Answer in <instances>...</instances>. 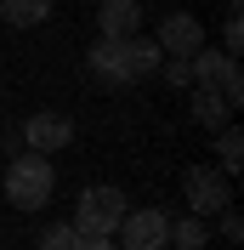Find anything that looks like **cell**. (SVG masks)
<instances>
[{
    "label": "cell",
    "mask_w": 244,
    "mask_h": 250,
    "mask_svg": "<svg viewBox=\"0 0 244 250\" xmlns=\"http://www.w3.org/2000/svg\"><path fill=\"white\" fill-rule=\"evenodd\" d=\"M85 62H91V74L102 80V85H131V80H142V74H159L165 51H159V40L120 34V40H97V46L85 51Z\"/></svg>",
    "instance_id": "1"
},
{
    "label": "cell",
    "mask_w": 244,
    "mask_h": 250,
    "mask_svg": "<svg viewBox=\"0 0 244 250\" xmlns=\"http://www.w3.org/2000/svg\"><path fill=\"white\" fill-rule=\"evenodd\" d=\"M51 188H57V171H51V159L34 154V148L6 165V199H12L17 210H40V205L51 199Z\"/></svg>",
    "instance_id": "2"
},
{
    "label": "cell",
    "mask_w": 244,
    "mask_h": 250,
    "mask_svg": "<svg viewBox=\"0 0 244 250\" xmlns=\"http://www.w3.org/2000/svg\"><path fill=\"white\" fill-rule=\"evenodd\" d=\"M182 193H187V210L193 216H216V210H227L233 205V176L222 165H193L182 176Z\"/></svg>",
    "instance_id": "3"
},
{
    "label": "cell",
    "mask_w": 244,
    "mask_h": 250,
    "mask_svg": "<svg viewBox=\"0 0 244 250\" xmlns=\"http://www.w3.org/2000/svg\"><path fill=\"white\" fill-rule=\"evenodd\" d=\"M125 210H131V205H125L120 188L97 182V188H85V193H80V205H74V228H80V233H114Z\"/></svg>",
    "instance_id": "4"
},
{
    "label": "cell",
    "mask_w": 244,
    "mask_h": 250,
    "mask_svg": "<svg viewBox=\"0 0 244 250\" xmlns=\"http://www.w3.org/2000/svg\"><path fill=\"white\" fill-rule=\"evenodd\" d=\"M114 233H120V250H165L170 245V216L165 210H125Z\"/></svg>",
    "instance_id": "5"
},
{
    "label": "cell",
    "mask_w": 244,
    "mask_h": 250,
    "mask_svg": "<svg viewBox=\"0 0 244 250\" xmlns=\"http://www.w3.org/2000/svg\"><path fill=\"white\" fill-rule=\"evenodd\" d=\"M199 46H204V23H199L193 12H170L165 23H159V51H165V57H193Z\"/></svg>",
    "instance_id": "6"
},
{
    "label": "cell",
    "mask_w": 244,
    "mask_h": 250,
    "mask_svg": "<svg viewBox=\"0 0 244 250\" xmlns=\"http://www.w3.org/2000/svg\"><path fill=\"white\" fill-rule=\"evenodd\" d=\"M23 142H29L34 154H57V148L74 142V120H68V114H29Z\"/></svg>",
    "instance_id": "7"
},
{
    "label": "cell",
    "mask_w": 244,
    "mask_h": 250,
    "mask_svg": "<svg viewBox=\"0 0 244 250\" xmlns=\"http://www.w3.org/2000/svg\"><path fill=\"white\" fill-rule=\"evenodd\" d=\"M137 23H142V6H137V0H102V6H97V29H102V40L137 34Z\"/></svg>",
    "instance_id": "8"
},
{
    "label": "cell",
    "mask_w": 244,
    "mask_h": 250,
    "mask_svg": "<svg viewBox=\"0 0 244 250\" xmlns=\"http://www.w3.org/2000/svg\"><path fill=\"white\" fill-rule=\"evenodd\" d=\"M51 17V0H0V23L12 29H40Z\"/></svg>",
    "instance_id": "9"
},
{
    "label": "cell",
    "mask_w": 244,
    "mask_h": 250,
    "mask_svg": "<svg viewBox=\"0 0 244 250\" xmlns=\"http://www.w3.org/2000/svg\"><path fill=\"white\" fill-rule=\"evenodd\" d=\"M204 245H210V222H204V216L170 222V250H204Z\"/></svg>",
    "instance_id": "10"
},
{
    "label": "cell",
    "mask_w": 244,
    "mask_h": 250,
    "mask_svg": "<svg viewBox=\"0 0 244 250\" xmlns=\"http://www.w3.org/2000/svg\"><path fill=\"white\" fill-rule=\"evenodd\" d=\"M216 159H222V171H239L244 165V137H239V125H216Z\"/></svg>",
    "instance_id": "11"
},
{
    "label": "cell",
    "mask_w": 244,
    "mask_h": 250,
    "mask_svg": "<svg viewBox=\"0 0 244 250\" xmlns=\"http://www.w3.org/2000/svg\"><path fill=\"white\" fill-rule=\"evenodd\" d=\"M227 114H233L227 97H216V91L199 85V97H193V120H199V125H210V131H216V125H227Z\"/></svg>",
    "instance_id": "12"
},
{
    "label": "cell",
    "mask_w": 244,
    "mask_h": 250,
    "mask_svg": "<svg viewBox=\"0 0 244 250\" xmlns=\"http://www.w3.org/2000/svg\"><path fill=\"white\" fill-rule=\"evenodd\" d=\"M216 97H227L233 108L244 103V74H239V57H227V62H222V74H216Z\"/></svg>",
    "instance_id": "13"
},
{
    "label": "cell",
    "mask_w": 244,
    "mask_h": 250,
    "mask_svg": "<svg viewBox=\"0 0 244 250\" xmlns=\"http://www.w3.org/2000/svg\"><path fill=\"white\" fill-rule=\"evenodd\" d=\"M74 239H80L74 222H51L46 233H40V250H74Z\"/></svg>",
    "instance_id": "14"
},
{
    "label": "cell",
    "mask_w": 244,
    "mask_h": 250,
    "mask_svg": "<svg viewBox=\"0 0 244 250\" xmlns=\"http://www.w3.org/2000/svg\"><path fill=\"white\" fill-rule=\"evenodd\" d=\"M159 68H165V80H170V85H193V68H187V57H165Z\"/></svg>",
    "instance_id": "15"
},
{
    "label": "cell",
    "mask_w": 244,
    "mask_h": 250,
    "mask_svg": "<svg viewBox=\"0 0 244 250\" xmlns=\"http://www.w3.org/2000/svg\"><path fill=\"white\" fill-rule=\"evenodd\" d=\"M216 216H222V239H227V245H239V239H244V222H239V210L227 205V210H216Z\"/></svg>",
    "instance_id": "16"
},
{
    "label": "cell",
    "mask_w": 244,
    "mask_h": 250,
    "mask_svg": "<svg viewBox=\"0 0 244 250\" xmlns=\"http://www.w3.org/2000/svg\"><path fill=\"white\" fill-rule=\"evenodd\" d=\"M74 250H114V239H108V233H80Z\"/></svg>",
    "instance_id": "17"
},
{
    "label": "cell",
    "mask_w": 244,
    "mask_h": 250,
    "mask_svg": "<svg viewBox=\"0 0 244 250\" xmlns=\"http://www.w3.org/2000/svg\"><path fill=\"white\" fill-rule=\"evenodd\" d=\"M165 250H170V245H165Z\"/></svg>",
    "instance_id": "18"
}]
</instances>
